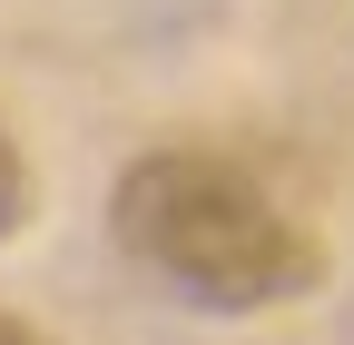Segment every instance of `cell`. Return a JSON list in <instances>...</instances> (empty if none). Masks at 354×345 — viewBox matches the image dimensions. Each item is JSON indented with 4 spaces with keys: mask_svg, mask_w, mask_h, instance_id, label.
Returning <instances> with one entry per match:
<instances>
[{
    "mask_svg": "<svg viewBox=\"0 0 354 345\" xmlns=\"http://www.w3.org/2000/svg\"><path fill=\"white\" fill-rule=\"evenodd\" d=\"M109 237L207 316H266L325 286V237L216 148H138L109 188Z\"/></svg>",
    "mask_w": 354,
    "mask_h": 345,
    "instance_id": "1",
    "label": "cell"
},
{
    "mask_svg": "<svg viewBox=\"0 0 354 345\" xmlns=\"http://www.w3.org/2000/svg\"><path fill=\"white\" fill-rule=\"evenodd\" d=\"M20 218H30V158H20L10 128H0V247L20 237Z\"/></svg>",
    "mask_w": 354,
    "mask_h": 345,
    "instance_id": "2",
    "label": "cell"
},
{
    "mask_svg": "<svg viewBox=\"0 0 354 345\" xmlns=\"http://www.w3.org/2000/svg\"><path fill=\"white\" fill-rule=\"evenodd\" d=\"M0 345H59L50 326H30V316H0Z\"/></svg>",
    "mask_w": 354,
    "mask_h": 345,
    "instance_id": "3",
    "label": "cell"
}]
</instances>
